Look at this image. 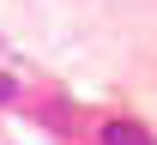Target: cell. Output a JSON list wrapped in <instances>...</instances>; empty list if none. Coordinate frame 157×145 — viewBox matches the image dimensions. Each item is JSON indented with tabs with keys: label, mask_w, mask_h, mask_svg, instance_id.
<instances>
[{
	"label": "cell",
	"mask_w": 157,
	"mask_h": 145,
	"mask_svg": "<svg viewBox=\"0 0 157 145\" xmlns=\"http://www.w3.org/2000/svg\"><path fill=\"white\" fill-rule=\"evenodd\" d=\"M6 97H12V79H6V73H0V103H6Z\"/></svg>",
	"instance_id": "7a4b0ae2"
},
{
	"label": "cell",
	"mask_w": 157,
	"mask_h": 145,
	"mask_svg": "<svg viewBox=\"0 0 157 145\" xmlns=\"http://www.w3.org/2000/svg\"><path fill=\"white\" fill-rule=\"evenodd\" d=\"M103 145H151V133L133 127V121H109L103 127Z\"/></svg>",
	"instance_id": "6da1fadb"
}]
</instances>
